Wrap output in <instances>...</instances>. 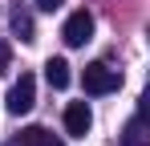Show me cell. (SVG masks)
<instances>
[{
	"label": "cell",
	"mask_w": 150,
	"mask_h": 146,
	"mask_svg": "<svg viewBox=\"0 0 150 146\" xmlns=\"http://www.w3.org/2000/svg\"><path fill=\"white\" fill-rule=\"evenodd\" d=\"M81 85H85V94H114L118 85H122V73L110 69V65H101V61H93V65H85V73H81Z\"/></svg>",
	"instance_id": "cell-1"
},
{
	"label": "cell",
	"mask_w": 150,
	"mask_h": 146,
	"mask_svg": "<svg viewBox=\"0 0 150 146\" xmlns=\"http://www.w3.org/2000/svg\"><path fill=\"white\" fill-rule=\"evenodd\" d=\"M37 106V81H33V73H21V81H12V89L4 97V110L12 114V118H21Z\"/></svg>",
	"instance_id": "cell-2"
},
{
	"label": "cell",
	"mask_w": 150,
	"mask_h": 146,
	"mask_svg": "<svg viewBox=\"0 0 150 146\" xmlns=\"http://www.w3.org/2000/svg\"><path fill=\"white\" fill-rule=\"evenodd\" d=\"M89 37H93V12H89V8L69 12V21H65V28H61V41H65L69 49H81Z\"/></svg>",
	"instance_id": "cell-3"
},
{
	"label": "cell",
	"mask_w": 150,
	"mask_h": 146,
	"mask_svg": "<svg viewBox=\"0 0 150 146\" xmlns=\"http://www.w3.org/2000/svg\"><path fill=\"white\" fill-rule=\"evenodd\" d=\"M89 126H93L89 106H85V101H69V106H65V130H69L73 138H85V134H89Z\"/></svg>",
	"instance_id": "cell-4"
},
{
	"label": "cell",
	"mask_w": 150,
	"mask_h": 146,
	"mask_svg": "<svg viewBox=\"0 0 150 146\" xmlns=\"http://www.w3.org/2000/svg\"><path fill=\"white\" fill-rule=\"evenodd\" d=\"M8 146H65V142L53 138L45 126H28V130H21V138H12Z\"/></svg>",
	"instance_id": "cell-5"
},
{
	"label": "cell",
	"mask_w": 150,
	"mask_h": 146,
	"mask_svg": "<svg viewBox=\"0 0 150 146\" xmlns=\"http://www.w3.org/2000/svg\"><path fill=\"white\" fill-rule=\"evenodd\" d=\"M45 77H49V85H53V89H65V85H69V61H65V57H49Z\"/></svg>",
	"instance_id": "cell-6"
},
{
	"label": "cell",
	"mask_w": 150,
	"mask_h": 146,
	"mask_svg": "<svg viewBox=\"0 0 150 146\" xmlns=\"http://www.w3.org/2000/svg\"><path fill=\"white\" fill-rule=\"evenodd\" d=\"M12 33H16L21 41H37V28H33V16H28L25 8H16V12H12Z\"/></svg>",
	"instance_id": "cell-7"
},
{
	"label": "cell",
	"mask_w": 150,
	"mask_h": 146,
	"mask_svg": "<svg viewBox=\"0 0 150 146\" xmlns=\"http://www.w3.org/2000/svg\"><path fill=\"white\" fill-rule=\"evenodd\" d=\"M146 110V106H142ZM142 110H138V118L126 126V134H122V146H146V134H142Z\"/></svg>",
	"instance_id": "cell-8"
},
{
	"label": "cell",
	"mask_w": 150,
	"mask_h": 146,
	"mask_svg": "<svg viewBox=\"0 0 150 146\" xmlns=\"http://www.w3.org/2000/svg\"><path fill=\"white\" fill-rule=\"evenodd\" d=\"M8 65H12V45L0 41V73H8Z\"/></svg>",
	"instance_id": "cell-9"
},
{
	"label": "cell",
	"mask_w": 150,
	"mask_h": 146,
	"mask_svg": "<svg viewBox=\"0 0 150 146\" xmlns=\"http://www.w3.org/2000/svg\"><path fill=\"white\" fill-rule=\"evenodd\" d=\"M61 4H65V0H37V8H45V12H57Z\"/></svg>",
	"instance_id": "cell-10"
}]
</instances>
